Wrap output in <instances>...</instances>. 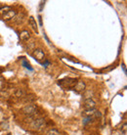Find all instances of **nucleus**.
Returning a JSON list of instances; mask_svg holds the SVG:
<instances>
[{
    "instance_id": "f257e3e1",
    "label": "nucleus",
    "mask_w": 127,
    "mask_h": 135,
    "mask_svg": "<svg viewBox=\"0 0 127 135\" xmlns=\"http://www.w3.org/2000/svg\"><path fill=\"white\" fill-rule=\"evenodd\" d=\"M76 79L75 78H65V79H62V80H59V84L64 88H72L76 83Z\"/></svg>"
},
{
    "instance_id": "f03ea898",
    "label": "nucleus",
    "mask_w": 127,
    "mask_h": 135,
    "mask_svg": "<svg viewBox=\"0 0 127 135\" xmlns=\"http://www.w3.org/2000/svg\"><path fill=\"white\" fill-rule=\"evenodd\" d=\"M23 113L25 114L26 115H28V117H31V115H34L36 114V111H37V106L35 105H27L26 107H23Z\"/></svg>"
},
{
    "instance_id": "7ed1b4c3",
    "label": "nucleus",
    "mask_w": 127,
    "mask_h": 135,
    "mask_svg": "<svg viewBox=\"0 0 127 135\" xmlns=\"http://www.w3.org/2000/svg\"><path fill=\"white\" fill-rule=\"evenodd\" d=\"M30 126L34 129H41L42 127L45 126V120H44V118H35L33 120H31Z\"/></svg>"
},
{
    "instance_id": "20e7f679",
    "label": "nucleus",
    "mask_w": 127,
    "mask_h": 135,
    "mask_svg": "<svg viewBox=\"0 0 127 135\" xmlns=\"http://www.w3.org/2000/svg\"><path fill=\"white\" fill-rule=\"evenodd\" d=\"M74 90L77 93H81V92H83L85 90V88H86V84H85V82L82 80H78L76 81V83L74 85Z\"/></svg>"
},
{
    "instance_id": "39448f33",
    "label": "nucleus",
    "mask_w": 127,
    "mask_h": 135,
    "mask_svg": "<svg viewBox=\"0 0 127 135\" xmlns=\"http://www.w3.org/2000/svg\"><path fill=\"white\" fill-rule=\"evenodd\" d=\"M31 55H32V57L38 62H41L44 58H45V54H44V52L41 50V49H34L33 53Z\"/></svg>"
},
{
    "instance_id": "423d86ee",
    "label": "nucleus",
    "mask_w": 127,
    "mask_h": 135,
    "mask_svg": "<svg viewBox=\"0 0 127 135\" xmlns=\"http://www.w3.org/2000/svg\"><path fill=\"white\" fill-rule=\"evenodd\" d=\"M95 107H96V103L91 98H88L84 101V108H85V110H95Z\"/></svg>"
},
{
    "instance_id": "0eeeda50",
    "label": "nucleus",
    "mask_w": 127,
    "mask_h": 135,
    "mask_svg": "<svg viewBox=\"0 0 127 135\" xmlns=\"http://www.w3.org/2000/svg\"><path fill=\"white\" fill-rule=\"evenodd\" d=\"M16 11L15 10H12L11 9L9 12H7L6 14H4L3 15V20L4 21H10V20H12V19H14V17L16 16Z\"/></svg>"
},
{
    "instance_id": "6e6552de",
    "label": "nucleus",
    "mask_w": 127,
    "mask_h": 135,
    "mask_svg": "<svg viewBox=\"0 0 127 135\" xmlns=\"http://www.w3.org/2000/svg\"><path fill=\"white\" fill-rule=\"evenodd\" d=\"M20 38H21V40H23V41H27L28 39L30 38V31H21V33H20Z\"/></svg>"
},
{
    "instance_id": "1a4fd4ad",
    "label": "nucleus",
    "mask_w": 127,
    "mask_h": 135,
    "mask_svg": "<svg viewBox=\"0 0 127 135\" xmlns=\"http://www.w3.org/2000/svg\"><path fill=\"white\" fill-rule=\"evenodd\" d=\"M28 23H30V27H31V28L35 32H38V28H37V24H36V21L34 20L33 17H30V19H28Z\"/></svg>"
},
{
    "instance_id": "9d476101",
    "label": "nucleus",
    "mask_w": 127,
    "mask_h": 135,
    "mask_svg": "<svg viewBox=\"0 0 127 135\" xmlns=\"http://www.w3.org/2000/svg\"><path fill=\"white\" fill-rule=\"evenodd\" d=\"M23 19H25V14L23 13L16 14V16L14 17V21H15L16 24H21V23H23Z\"/></svg>"
},
{
    "instance_id": "9b49d317",
    "label": "nucleus",
    "mask_w": 127,
    "mask_h": 135,
    "mask_svg": "<svg viewBox=\"0 0 127 135\" xmlns=\"http://www.w3.org/2000/svg\"><path fill=\"white\" fill-rule=\"evenodd\" d=\"M94 114H95V110H86L82 113V115L85 117V118H91L93 117Z\"/></svg>"
},
{
    "instance_id": "f8f14e48",
    "label": "nucleus",
    "mask_w": 127,
    "mask_h": 135,
    "mask_svg": "<svg viewBox=\"0 0 127 135\" xmlns=\"http://www.w3.org/2000/svg\"><path fill=\"white\" fill-rule=\"evenodd\" d=\"M11 10V7L9 6H3L0 8V14L1 15H4V14H6L7 12H9Z\"/></svg>"
},
{
    "instance_id": "ddd939ff",
    "label": "nucleus",
    "mask_w": 127,
    "mask_h": 135,
    "mask_svg": "<svg viewBox=\"0 0 127 135\" xmlns=\"http://www.w3.org/2000/svg\"><path fill=\"white\" fill-rule=\"evenodd\" d=\"M15 95L17 97H23L25 96V91H23V89H17L16 92H15Z\"/></svg>"
},
{
    "instance_id": "4468645a",
    "label": "nucleus",
    "mask_w": 127,
    "mask_h": 135,
    "mask_svg": "<svg viewBox=\"0 0 127 135\" xmlns=\"http://www.w3.org/2000/svg\"><path fill=\"white\" fill-rule=\"evenodd\" d=\"M46 135H60V132L58 131L57 129L53 128V129H51V130H49V131L47 132Z\"/></svg>"
},
{
    "instance_id": "2eb2a0df",
    "label": "nucleus",
    "mask_w": 127,
    "mask_h": 135,
    "mask_svg": "<svg viewBox=\"0 0 127 135\" xmlns=\"http://www.w3.org/2000/svg\"><path fill=\"white\" fill-rule=\"evenodd\" d=\"M23 66L25 68H27V69H28L30 71H32V68L30 67V63L27 61H26V60H23Z\"/></svg>"
},
{
    "instance_id": "dca6fc26",
    "label": "nucleus",
    "mask_w": 127,
    "mask_h": 135,
    "mask_svg": "<svg viewBox=\"0 0 127 135\" xmlns=\"http://www.w3.org/2000/svg\"><path fill=\"white\" fill-rule=\"evenodd\" d=\"M8 127H9V123H8V122H3L0 123V128L1 129H7Z\"/></svg>"
},
{
    "instance_id": "f3484780",
    "label": "nucleus",
    "mask_w": 127,
    "mask_h": 135,
    "mask_svg": "<svg viewBox=\"0 0 127 135\" xmlns=\"http://www.w3.org/2000/svg\"><path fill=\"white\" fill-rule=\"evenodd\" d=\"M91 120H92V118H84V120H83V124H87L88 122H90Z\"/></svg>"
},
{
    "instance_id": "a211bd4d",
    "label": "nucleus",
    "mask_w": 127,
    "mask_h": 135,
    "mask_svg": "<svg viewBox=\"0 0 127 135\" xmlns=\"http://www.w3.org/2000/svg\"><path fill=\"white\" fill-rule=\"evenodd\" d=\"M101 113L100 112H98V111H95V114H94V117L95 118H101Z\"/></svg>"
},
{
    "instance_id": "6ab92c4d",
    "label": "nucleus",
    "mask_w": 127,
    "mask_h": 135,
    "mask_svg": "<svg viewBox=\"0 0 127 135\" xmlns=\"http://www.w3.org/2000/svg\"><path fill=\"white\" fill-rule=\"evenodd\" d=\"M123 132L124 133H126V123H124L123 124Z\"/></svg>"
},
{
    "instance_id": "aec40b11",
    "label": "nucleus",
    "mask_w": 127,
    "mask_h": 135,
    "mask_svg": "<svg viewBox=\"0 0 127 135\" xmlns=\"http://www.w3.org/2000/svg\"><path fill=\"white\" fill-rule=\"evenodd\" d=\"M49 64H50V62L46 61V62H45V63H44V64H43V66H44V67H47V66H48V65H49Z\"/></svg>"
},
{
    "instance_id": "412c9836",
    "label": "nucleus",
    "mask_w": 127,
    "mask_h": 135,
    "mask_svg": "<svg viewBox=\"0 0 127 135\" xmlns=\"http://www.w3.org/2000/svg\"><path fill=\"white\" fill-rule=\"evenodd\" d=\"M38 19H39V24H40V26H42V19H41V16H39Z\"/></svg>"
}]
</instances>
